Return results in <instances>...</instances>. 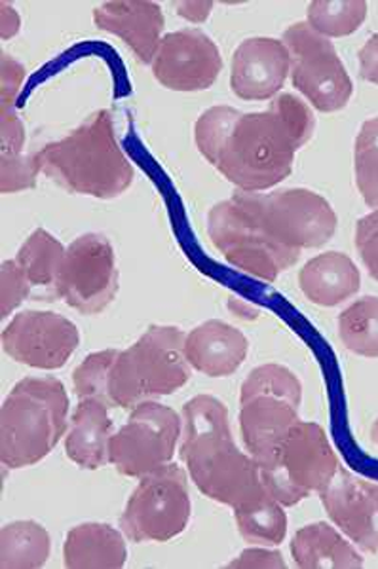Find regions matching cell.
I'll return each mask as SVG.
<instances>
[{
    "instance_id": "obj_29",
    "label": "cell",
    "mask_w": 378,
    "mask_h": 569,
    "mask_svg": "<svg viewBox=\"0 0 378 569\" xmlns=\"http://www.w3.org/2000/svg\"><path fill=\"white\" fill-rule=\"evenodd\" d=\"M356 184L367 206L378 209V118L367 120L354 147Z\"/></svg>"
},
{
    "instance_id": "obj_8",
    "label": "cell",
    "mask_w": 378,
    "mask_h": 569,
    "mask_svg": "<svg viewBox=\"0 0 378 569\" xmlns=\"http://www.w3.org/2000/svg\"><path fill=\"white\" fill-rule=\"evenodd\" d=\"M189 520L187 472L170 461L141 477L128 499L120 526L133 543H166L183 533Z\"/></svg>"
},
{
    "instance_id": "obj_27",
    "label": "cell",
    "mask_w": 378,
    "mask_h": 569,
    "mask_svg": "<svg viewBox=\"0 0 378 569\" xmlns=\"http://www.w3.org/2000/svg\"><path fill=\"white\" fill-rule=\"evenodd\" d=\"M340 340L361 357H378V298L364 297L348 306L339 318Z\"/></svg>"
},
{
    "instance_id": "obj_32",
    "label": "cell",
    "mask_w": 378,
    "mask_h": 569,
    "mask_svg": "<svg viewBox=\"0 0 378 569\" xmlns=\"http://www.w3.org/2000/svg\"><path fill=\"white\" fill-rule=\"evenodd\" d=\"M39 173L42 171H40L37 154L0 158V190H2V194H10V192H21V190L34 188Z\"/></svg>"
},
{
    "instance_id": "obj_19",
    "label": "cell",
    "mask_w": 378,
    "mask_h": 569,
    "mask_svg": "<svg viewBox=\"0 0 378 569\" xmlns=\"http://www.w3.org/2000/svg\"><path fill=\"white\" fill-rule=\"evenodd\" d=\"M248 338L232 325L211 319L185 335V356L190 369L209 378L235 375L248 357Z\"/></svg>"
},
{
    "instance_id": "obj_13",
    "label": "cell",
    "mask_w": 378,
    "mask_h": 569,
    "mask_svg": "<svg viewBox=\"0 0 378 569\" xmlns=\"http://www.w3.org/2000/svg\"><path fill=\"white\" fill-rule=\"evenodd\" d=\"M79 343L77 325L53 311H21L2 332L4 353L40 370L61 369Z\"/></svg>"
},
{
    "instance_id": "obj_41",
    "label": "cell",
    "mask_w": 378,
    "mask_h": 569,
    "mask_svg": "<svg viewBox=\"0 0 378 569\" xmlns=\"http://www.w3.org/2000/svg\"><path fill=\"white\" fill-rule=\"evenodd\" d=\"M371 439L375 442V447H378V420L372 423Z\"/></svg>"
},
{
    "instance_id": "obj_35",
    "label": "cell",
    "mask_w": 378,
    "mask_h": 569,
    "mask_svg": "<svg viewBox=\"0 0 378 569\" xmlns=\"http://www.w3.org/2000/svg\"><path fill=\"white\" fill-rule=\"evenodd\" d=\"M26 80V67L2 52L0 58V112L13 110V103L20 96Z\"/></svg>"
},
{
    "instance_id": "obj_2",
    "label": "cell",
    "mask_w": 378,
    "mask_h": 569,
    "mask_svg": "<svg viewBox=\"0 0 378 569\" xmlns=\"http://www.w3.org/2000/svg\"><path fill=\"white\" fill-rule=\"evenodd\" d=\"M181 460L206 498L232 509L265 490L259 463L236 447L229 412L211 395H198L183 407Z\"/></svg>"
},
{
    "instance_id": "obj_14",
    "label": "cell",
    "mask_w": 378,
    "mask_h": 569,
    "mask_svg": "<svg viewBox=\"0 0 378 569\" xmlns=\"http://www.w3.org/2000/svg\"><path fill=\"white\" fill-rule=\"evenodd\" d=\"M221 71V52L200 29L166 34L152 59L155 78L173 91L208 90L216 84Z\"/></svg>"
},
{
    "instance_id": "obj_30",
    "label": "cell",
    "mask_w": 378,
    "mask_h": 569,
    "mask_svg": "<svg viewBox=\"0 0 378 569\" xmlns=\"http://www.w3.org/2000/svg\"><path fill=\"white\" fill-rule=\"evenodd\" d=\"M257 395H276L300 407L302 386L291 370L281 365H262L249 372L241 383L240 402L248 401Z\"/></svg>"
},
{
    "instance_id": "obj_11",
    "label": "cell",
    "mask_w": 378,
    "mask_h": 569,
    "mask_svg": "<svg viewBox=\"0 0 378 569\" xmlns=\"http://www.w3.org/2000/svg\"><path fill=\"white\" fill-rule=\"evenodd\" d=\"M181 418L157 401L141 402L131 410L120 431L112 435L111 463L125 477H145L176 456Z\"/></svg>"
},
{
    "instance_id": "obj_20",
    "label": "cell",
    "mask_w": 378,
    "mask_h": 569,
    "mask_svg": "<svg viewBox=\"0 0 378 569\" xmlns=\"http://www.w3.org/2000/svg\"><path fill=\"white\" fill-rule=\"evenodd\" d=\"M112 435L109 407L98 399H80L66 437L69 460L88 471L111 463Z\"/></svg>"
},
{
    "instance_id": "obj_31",
    "label": "cell",
    "mask_w": 378,
    "mask_h": 569,
    "mask_svg": "<svg viewBox=\"0 0 378 569\" xmlns=\"http://www.w3.org/2000/svg\"><path fill=\"white\" fill-rule=\"evenodd\" d=\"M118 353V350L98 351L80 362L72 372V386L79 399H98L109 407V376Z\"/></svg>"
},
{
    "instance_id": "obj_37",
    "label": "cell",
    "mask_w": 378,
    "mask_h": 569,
    "mask_svg": "<svg viewBox=\"0 0 378 569\" xmlns=\"http://www.w3.org/2000/svg\"><path fill=\"white\" fill-rule=\"evenodd\" d=\"M229 569H284L286 562L281 558L280 550L248 549L236 558L235 562L227 566Z\"/></svg>"
},
{
    "instance_id": "obj_15",
    "label": "cell",
    "mask_w": 378,
    "mask_h": 569,
    "mask_svg": "<svg viewBox=\"0 0 378 569\" xmlns=\"http://www.w3.org/2000/svg\"><path fill=\"white\" fill-rule=\"evenodd\" d=\"M337 528L367 552H378V485L339 469L320 492Z\"/></svg>"
},
{
    "instance_id": "obj_12",
    "label": "cell",
    "mask_w": 378,
    "mask_h": 569,
    "mask_svg": "<svg viewBox=\"0 0 378 569\" xmlns=\"http://www.w3.org/2000/svg\"><path fill=\"white\" fill-rule=\"evenodd\" d=\"M56 292L84 316H98L111 305L118 292V270L107 236L84 233L67 247Z\"/></svg>"
},
{
    "instance_id": "obj_36",
    "label": "cell",
    "mask_w": 378,
    "mask_h": 569,
    "mask_svg": "<svg viewBox=\"0 0 378 569\" xmlns=\"http://www.w3.org/2000/svg\"><path fill=\"white\" fill-rule=\"evenodd\" d=\"M26 128L13 110L0 112V158H16L23 154Z\"/></svg>"
},
{
    "instance_id": "obj_33",
    "label": "cell",
    "mask_w": 378,
    "mask_h": 569,
    "mask_svg": "<svg viewBox=\"0 0 378 569\" xmlns=\"http://www.w3.org/2000/svg\"><path fill=\"white\" fill-rule=\"evenodd\" d=\"M31 292V283L21 272L16 260H4L0 270V305H2V319H7L13 310H18Z\"/></svg>"
},
{
    "instance_id": "obj_25",
    "label": "cell",
    "mask_w": 378,
    "mask_h": 569,
    "mask_svg": "<svg viewBox=\"0 0 378 569\" xmlns=\"http://www.w3.org/2000/svg\"><path fill=\"white\" fill-rule=\"evenodd\" d=\"M236 526L240 536L251 545L276 547L284 543L287 533V515L284 505L267 488L248 503L235 509Z\"/></svg>"
},
{
    "instance_id": "obj_38",
    "label": "cell",
    "mask_w": 378,
    "mask_h": 569,
    "mask_svg": "<svg viewBox=\"0 0 378 569\" xmlns=\"http://www.w3.org/2000/svg\"><path fill=\"white\" fill-rule=\"evenodd\" d=\"M359 74L367 82L378 86V34H372L359 50Z\"/></svg>"
},
{
    "instance_id": "obj_39",
    "label": "cell",
    "mask_w": 378,
    "mask_h": 569,
    "mask_svg": "<svg viewBox=\"0 0 378 569\" xmlns=\"http://www.w3.org/2000/svg\"><path fill=\"white\" fill-rule=\"evenodd\" d=\"M176 8L177 13L183 16L185 20L200 23V21L208 20L213 2H176Z\"/></svg>"
},
{
    "instance_id": "obj_17",
    "label": "cell",
    "mask_w": 378,
    "mask_h": 569,
    "mask_svg": "<svg viewBox=\"0 0 378 569\" xmlns=\"http://www.w3.org/2000/svg\"><path fill=\"white\" fill-rule=\"evenodd\" d=\"M93 21L107 33L117 34L136 52L141 63L152 66L162 42L163 13L150 0L105 2L93 10Z\"/></svg>"
},
{
    "instance_id": "obj_10",
    "label": "cell",
    "mask_w": 378,
    "mask_h": 569,
    "mask_svg": "<svg viewBox=\"0 0 378 569\" xmlns=\"http://www.w3.org/2000/svg\"><path fill=\"white\" fill-rule=\"evenodd\" d=\"M208 236L229 264L267 283H275L300 257V252L270 240L232 198L219 201L209 211Z\"/></svg>"
},
{
    "instance_id": "obj_28",
    "label": "cell",
    "mask_w": 378,
    "mask_h": 569,
    "mask_svg": "<svg viewBox=\"0 0 378 569\" xmlns=\"http://www.w3.org/2000/svg\"><path fill=\"white\" fill-rule=\"evenodd\" d=\"M367 18L361 0H314L308 4L307 23L326 39L356 33Z\"/></svg>"
},
{
    "instance_id": "obj_23",
    "label": "cell",
    "mask_w": 378,
    "mask_h": 569,
    "mask_svg": "<svg viewBox=\"0 0 378 569\" xmlns=\"http://www.w3.org/2000/svg\"><path fill=\"white\" fill-rule=\"evenodd\" d=\"M291 557L302 569H358L364 558L327 522L308 525L291 539Z\"/></svg>"
},
{
    "instance_id": "obj_6",
    "label": "cell",
    "mask_w": 378,
    "mask_h": 569,
    "mask_svg": "<svg viewBox=\"0 0 378 569\" xmlns=\"http://www.w3.org/2000/svg\"><path fill=\"white\" fill-rule=\"evenodd\" d=\"M232 200L270 240L289 251L318 249L337 232V214L331 203L307 188H287L270 194L238 190Z\"/></svg>"
},
{
    "instance_id": "obj_4",
    "label": "cell",
    "mask_w": 378,
    "mask_h": 569,
    "mask_svg": "<svg viewBox=\"0 0 378 569\" xmlns=\"http://www.w3.org/2000/svg\"><path fill=\"white\" fill-rule=\"evenodd\" d=\"M69 423V395L58 378H23L0 410V460L23 469L44 460Z\"/></svg>"
},
{
    "instance_id": "obj_16",
    "label": "cell",
    "mask_w": 378,
    "mask_h": 569,
    "mask_svg": "<svg viewBox=\"0 0 378 569\" xmlns=\"http://www.w3.org/2000/svg\"><path fill=\"white\" fill-rule=\"evenodd\" d=\"M291 59L281 40L255 37L236 48L230 67V88L243 101L275 99L286 84Z\"/></svg>"
},
{
    "instance_id": "obj_24",
    "label": "cell",
    "mask_w": 378,
    "mask_h": 569,
    "mask_svg": "<svg viewBox=\"0 0 378 569\" xmlns=\"http://www.w3.org/2000/svg\"><path fill=\"white\" fill-rule=\"evenodd\" d=\"M52 541L47 528L33 520H18L0 530V568L39 569L48 562Z\"/></svg>"
},
{
    "instance_id": "obj_40",
    "label": "cell",
    "mask_w": 378,
    "mask_h": 569,
    "mask_svg": "<svg viewBox=\"0 0 378 569\" xmlns=\"http://www.w3.org/2000/svg\"><path fill=\"white\" fill-rule=\"evenodd\" d=\"M0 26H2V39H12L21 27L20 16L8 2H0Z\"/></svg>"
},
{
    "instance_id": "obj_34",
    "label": "cell",
    "mask_w": 378,
    "mask_h": 569,
    "mask_svg": "<svg viewBox=\"0 0 378 569\" xmlns=\"http://www.w3.org/2000/svg\"><path fill=\"white\" fill-rule=\"evenodd\" d=\"M356 247L366 264L367 272L378 281V209L358 220Z\"/></svg>"
},
{
    "instance_id": "obj_5",
    "label": "cell",
    "mask_w": 378,
    "mask_h": 569,
    "mask_svg": "<svg viewBox=\"0 0 378 569\" xmlns=\"http://www.w3.org/2000/svg\"><path fill=\"white\" fill-rule=\"evenodd\" d=\"M185 332L170 325H152L143 337L120 351L109 376V407L133 408L176 393L189 382Z\"/></svg>"
},
{
    "instance_id": "obj_1",
    "label": "cell",
    "mask_w": 378,
    "mask_h": 569,
    "mask_svg": "<svg viewBox=\"0 0 378 569\" xmlns=\"http://www.w3.org/2000/svg\"><path fill=\"white\" fill-rule=\"evenodd\" d=\"M316 128L312 110L294 93H280L261 112L211 107L195 126L200 154L241 192H265L286 181L295 154Z\"/></svg>"
},
{
    "instance_id": "obj_22",
    "label": "cell",
    "mask_w": 378,
    "mask_h": 569,
    "mask_svg": "<svg viewBox=\"0 0 378 569\" xmlns=\"http://www.w3.org/2000/svg\"><path fill=\"white\" fill-rule=\"evenodd\" d=\"M128 549L122 533L109 525L86 522L72 528L63 545V562L69 569L125 568Z\"/></svg>"
},
{
    "instance_id": "obj_18",
    "label": "cell",
    "mask_w": 378,
    "mask_h": 569,
    "mask_svg": "<svg viewBox=\"0 0 378 569\" xmlns=\"http://www.w3.org/2000/svg\"><path fill=\"white\" fill-rule=\"evenodd\" d=\"M240 405L243 445L259 467L267 466L299 421V407L276 395H257Z\"/></svg>"
},
{
    "instance_id": "obj_26",
    "label": "cell",
    "mask_w": 378,
    "mask_h": 569,
    "mask_svg": "<svg viewBox=\"0 0 378 569\" xmlns=\"http://www.w3.org/2000/svg\"><path fill=\"white\" fill-rule=\"evenodd\" d=\"M66 252V247L52 233L39 228L21 246L16 254V264L26 273L31 287H56Z\"/></svg>"
},
{
    "instance_id": "obj_3",
    "label": "cell",
    "mask_w": 378,
    "mask_h": 569,
    "mask_svg": "<svg viewBox=\"0 0 378 569\" xmlns=\"http://www.w3.org/2000/svg\"><path fill=\"white\" fill-rule=\"evenodd\" d=\"M40 171L71 194L112 200L131 187L136 171L120 149L109 110L86 118L69 136L37 152Z\"/></svg>"
},
{
    "instance_id": "obj_21",
    "label": "cell",
    "mask_w": 378,
    "mask_h": 569,
    "mask_svg": "<svg viewBox=\"0 0 378 569\" xmlns=\"http://www.w3.org/2000/svg\"><path fill=\"white\" fill-rule=\"evenodd\" d=\"M358 266L345 252L329 251L314 257L302 266L299 287L314 305L339 306L359 291Z\"/></svg>"
},
{
    "instance_id": "obj_7",
    "label": "cell",
    "mask_w": 378,
    "mask_h": 569,
    "mask_svg": "<svg viewBox=\"0 0 378 569\" xmlns=\"http://www.w3.org/2000/svg\"><path fill=\"white\" fill-rule=\"evenodd\" d=\"M261 469V480L284 507H294L310 493H320L339 471V460L318 423L299 420L275 458Z\"/></svg>"
},
{
    "instance_id": "obj_9",
    "label": "cell",
    "mask_w": 378,
    "mask_h": 569,
    "mask_svg": "<svg viewBox=\"0 0 378 569\" xmlns=\"http://www.w3.org/2000/svg\"><path fill=\"white\" fill-rule=\"evenodd\" d=\"M291 59V80L297 90L320 112L345 109L352 98V80L348 77L331 40L316 33L307 21L287 27L281 37Z\"/></svg>"
}]
</instances>
